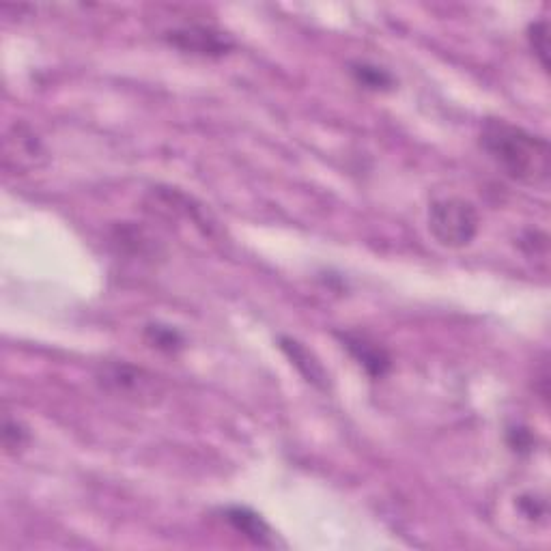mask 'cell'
Masks as SVG:
<instances>
[{
    "instance_id": "6da1fadb",
    "label": "cell",
    "mask_w": 551,
    "mask_h": 551,
    "mask_svg": "<svg viewBox=\"0 0 551 551\" xmlns=\"http://www.w3.org/2000/svg\"><path fill=\"white\" fill-rule=\"evenodd\" d=\"M480 149L508 179L526 186H545L549 179V143L524 127L504 119H487L480 130Z\"/></svg>"
},
{
    "instance_id": "7a4b0ae2",
    "label": "cell",
    "mask_w": 551,
    "mask_h": 551,
    "mask_svg": "<svg viewBox=\"0 0 551 551\" xmlns=\"http://www.w3.org/2000/svg\"><path fill=\"white\" fill-rule=\"evenodd\" d=\"M478 226L480 216L474 203L459 199V196L435 201L429 209V231L435 242L444 248H468L478 235Z\"/></svg>"
},
{
    "instance_id": "3957f363",
    "label": "cell",
    "mask_w": 551,
    "mask_h": 551,
    "mask_svg": "<svg viewBox=\"0 0 551 551\" xmlns=\"http://www.w3.org/2000/svg\"><path fill=\"white\" fill-rule=\"evenodd\" d=\"M164 39L168 46L177 48L179 52L203 56V59H220V56H226L235 48V41L229 33L203 24L173 28V31H166Z\"/></svg>"
},
{
    "instance_id": "277c9868",
    "label": "cell",
    "mask_w": 551,
    "mask_h": 551,
    "mask_svg": "<svg viewBox=\"0 0 551 551\" xmlns=\"http://www.w3.org/2000/svg\"><path fill=\"white\" fill-rule=\"evenodd\" d=\"M155 377L145 369H138L127 362H106L97 371V384L106 392H112L115 397L123 399H143L153 397Z\"/></svg>"
},
{
    "instance_id": "5b68a950",
    "label": "cell",
    "mask_w": 551,
    "mask_h": 551,
    "mask_svg": "<svg viewBox=\"0 0 551 551\" xmlns=\"http://www.w3.org/2000/svg\"><path fill=\"white\" fill-rule=\"evenodd\" d=\"M5 166L20 173L33 171L48 160V151L31 125L16 123L5 136Z\"/></svg>"
},
{
    "instance_id": "8992f818",
    "label": "cell",
    "mask_w": 551,
    "mask_h": 551,
    "mask_svg": "<svg viewBox=\"0 0 551 551\" xmlns=\"http://www.w3.org/2000/svg\"><path fill=\"white\" fill-rule=\"evenodd\" d=\"M338 336H341L343 347L371 379H381L388 375V371L392 369V358L384 345H379L375 338L362 332H343Z\"/></svg>"
},
{
    "instance_id": "52a82bcc",
    "label": "cell",
    "mask_w": 551,
    "mask_h": 551,
    "mask_svg": "<svg viewBox=\"0 0 551 551\" xmlns=\"http://www.w3.org/2000/svg\"><path fill=\"white\" fill-rule=\"evenodd\" d=\"M278 347L291 360V364L295 366V369L300 371V375L308 381V384H313L319 390H328V386H330L328 371L323 369V364L319 362V358L304 343H300L298 338L280 336Z\"/></svg>"
},
{
    "instance_id": "ba28073f",
    "label": "cell",
    "mask_w": 551,
    "mask_h": 551,
    "mask_svg": "<svg viewBox=\"0 0 551 551\" xmlns=\"http://www.w3.org/2000/svg\"><path fill=\"white\" fill-rule=\"evenodd\" d=\"M224 519H226V524H229L235 532L246 536L250 543L259 545V547H272L274 545L272 528L265 524L261 515L250 511V508L229 506L224 511Z\"/></svg>"
},
{
    "instance_id": "9c48e42d",
    "label": "cell",
    "mask_w": 551,
    "mask_h": 551,
    "mask_svg": "<svg viewBox=\"0 0 551 551\" xmlns=\"http://www.w3.org/2000/svg\"><path fill=\"white\" fill-rule=\"evenodd\" d=\"M349 74L356 80L358 87L373 93H386L397 87V80H394L388 69L369 61H353L349 65Z\"/></svg>"
},
{
    "instance_id": "30bf717a",
    "label": "cell",
    "mask_w": 551,
    "mask_h": 551,
    "mask_svg": "<svg viewBox=\"0 0 551 551\" xmlns=\"http://www.w3.org/2000/svg\"><path fill=\"white\" fill-rule=\"evenodd\" d=\"M145 341L158 351L175 353L183 347V336L171 326H162V323H151L145 328Z\"/></svg>"
},
{
    "instance_id": "8fae6325",
    "label": "cell",
    "mask_w": 551,
    "mask_h": 551,
    "mask_svg": "<svg viewBox=\"0 0 551 551\" xmlns=\"http://www.w3.org/2000/svg\"><path fill=\"white\" fill-rule=\"evenodd\" d=\"M528 41H530V48L536 54V59L541 61L543 69L547 72V69H549V28H547V20H539V22L530 24Z\"/></svg>"
},
{
    "instance_id": "7c38bea8",
    "label": "cell",
    "mask_w": 551,
    "mask_h": 551,
    "mask_svg": "<svg viewBox=\"0 0 551 551\" xmlns=\"http://www.w3.org/2000/svg\"><path fill=\"white\" fill-rule=\"evenodd\" d=\"M28 442V431L20 425L18 420H5L3 427V444L7 450H20Z\"/></svg>"
},
{
    "instance_id": "4fadbf2b",
    "label": "cell",
    "mask_w": 551,
    "mask_h": 551,
    "mask_svg": "<svg viewBox=\"0 0 551 551\" xmlns=\"http://www.w3.org/2000/svg\"><path fill=\"white\" fill-rule=\"evenodd\" d=\"M519 246L524 248L528 257H547V235L539 231H528L519 239Z\"/></svg>"
},
{
    "instance_id": "5bb4252c",
    "label": "cell",
    "mask_w": 551,
    "mask_h": 551,
    "mask_svg": "<svg viewBox=\"0 0 551 551\" xmlns=\"http://www.w3.org/2000/svg\"><path fill=\"white\" fill-rule=\"evenodd\" d=\"M517 504H519V511L524 513V517H528L532 521L547 515V502L541 500V498H536L534 493H526V496H521Z\"/></svg>"
},
{
    "instance_id": "9a60e30c",
    "label": "cell",
    "mask_w": 551,
    "mask_h": 551,
    "mask_svg": "<svg viewBox=\"0 0 551 551\" xmlns=\"http://www.w3.org/2000/svg\"><path fill=\"white\" fill-rule=\"evenodd\" d=\"M508 446H511L515 452H530L534 446V437L528 429L515 427L508 431Z\"/></svg>"
}]
</instances>
